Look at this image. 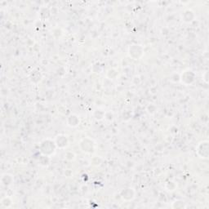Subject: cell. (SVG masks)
<instances>
[{
  "label": "cell",
  "instance_id": "1",
  "mask_svg": "<svg viewBox=\"0 0 209 209\" xmlns=\"http://www.w3.org/2000/svg\"><path fill=\"white\" fill-rule=\"evenodd\" d=\"M56 149V143L50 140H46L41 145V152L44 155H51Z\"/></svg>",
  "mask_w": 209,
  "mask_h": 209
},
{
  "label": "cell",
  "instance_id": "2",
  "mask_svg": "<svg viewBox=\"0 0 209 209\" xmlns=\"http://www.w3.org/2000/svg\"><path fill=\"white\" fill-rule=\"evenodd\" d=\"M67 143H68V141H67V138H66V137H65V136L60 135V136H58L57 137V140H56V145H57L58 147H60V148H63V147L67 146Z\"/></svg>",
  "mask_w": 209,
  "mask_h": 209
},
{
  "label": "cell",
  "instance_id": "3",
  "mask_svg": "<svg viewBox=\"0 0 209 209\" xmlns=\"http://www.w3.org/2000/svg\"><path fill=\"white\" fill-rule=\"evenodd\" d=\"M122 196L124 199H127V200H130V199H132L133 197H134V192L132 189H129V193H128V189H125L122 192Z\"/></svg>",
  "mask_w": 209,
  "mask_h": 209
},
{
  "label": "cell",
  "instance_id": "4",
  "mask_svg": "<svg viewBox=\"0 0 209 209\" xmlns=\"http://www.w3.org/2000/svg\"><path fill=\"white\" fill-rule=\"evenodd\" d=\"M69 119H71V122H69V125L72 127L77 126L78 123H79V119L78 118L75 116V115H71L70 117H69Z\"/></svg>",
  "mask_w": 209,
  "mask_h": 209
}]
</instances>
